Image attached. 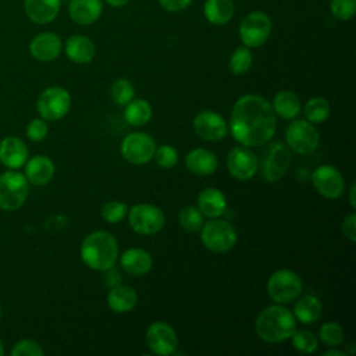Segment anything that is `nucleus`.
Listing matches in <instances>:
<instances>
[{
  "label": "nucleus",
  "mask_w": 356,
  "mask_h": 356,
  "mask_svg": "<svg viewBox=\"0 0 356 356\" xmlns=\"http://www.w3.org/2000/svg\"><path fill=\"white\" fill-rule=\"evenodd\" d=\"M291 164V152L282 142L271 143L264 152L260 172L264 181L274 182L282 178Z\"/></svg>",
  "instance_id": "nucleus-12"
},
{
  "label": "nucleus",
  "mask_w": 356,
  "mask_h": 356,
  "mask_svg": "<svg viewBox=\"0 0 356 356\" xmlns=\"http://www.w3.org/2000/svg\"><path fill=\"white\" fill-rule=\"evenodd\" d=\"M293 348L300 353H313L318 348V339L312 331L295 330L291 335Z\"/></svg>",
  "instance_id": "nucleus-34"
},
{
  "label": "nucleus",
  "mask_w": 356,
  "mask_h": 356,
  "mask_svg": "<svg viewBox=\"0 0 356 356\" xmlns=\"http://www.w3.org/2000/svg\"><path fill=\"white\" fill-rule=\"evenodd\" d=\"M273 29L271 18L267 13L256 10L249 13L239 24V39L243 46L259 47L267 42Z\"/></svg>",
  "instance_id": "nucleus-7"
},
{
  "label": "nucleus",
  "mask_w": 356,
  "mask_h": 356,
  "mask_svg": "<svg viewBox=\"0 0 356 356\" xmlns=\"http://www.w3.org/2000/svg\"><path fill=\"white\" fill-rule=\"evenodd\" d=\"M321 312L323 305L320 299L314 295H305L302 298H298L293 306V316L296 321H300L303 324H312L317 321L321 316Z\"/></svg>",
  "instance_id": "nucleus-27"
},
{
  "label": "nucleus",
  "mask_w": 356,
  "mask_h": 356,
  "mask_svg": "<svg viewBox=\"0 0 356 356\" xmlns=\"http://www.w3.org/2000/svg\"><path fill=\"white\" fill-rule=\"evenodd\" d=\"M342 234L350 241H356V216L355 213H350L345 220L342 221Z\"/></svg>",
  "instance_id": "nucleus-42"
},
{
  "label": "nucleus",
  "mask_w": 356,
  "mask_h": 356,
  "mask_svg": "<svg viewBox=\"0 0 356 356\" xmlns=\"http://www.w3.org/2000/svg\"><path fill=\"white\" fill-rule=\"evenodd\" d=\"M320 339L331 348H335L338 345H341L343 342L345 338V332L343 328L335 323V321H327L320 327V334H318Z\"/></svg>",
  "instance_id": "nucleus-36"
},
{
  "label": "nucleus",
  "mask_w": 356,
  "mask_h": 356,
  "mask_svg": "<svg viewBox=\"0 0 356 356\" xmlns=\"http://www.w3.org/2000/svg\"><path fill=\"white\" fill-rule=\"evenodd\" d=\"M200 238L209 250L214 253H224L234 248L238 235L232 224L214 217V220H210L202 225Z\"/></svg>",
  "instance_id": "nucleus-6"
},
{
  "label": "nucleus",
  "mask_w": 356,
  "mask_h": 356,
  "mask_svg": "<svg viewBox=\"0 0 356 356\" xmlns=\"http://www.w3.org/2000/svg\"><path fill=\"white\" fill-rule=\"evenodd\" d=\"M197 209L203 216L207 217H218L224 213L227 207V200L225 196L221 191L217 188H204L199 195H197Z\"/></svg>",
  "instance_id": "nucleus-25"
},
{
  "label": "nucleus",
  "mask_w": 356,
  "mask_h": 356,
  "mask_svg": "<svg viewBox=\"0 0 356 356\" xmlns=\"http://www.w3.org/2000/svg\"><path fill=\"white\" fill-rule=\"evenodd\" d=\"M227 168L234 178L239 181H248L253 178L259 168L257 157L246 146H236L228 153Z\"/></svg>",
  "instance_id": "nucleus-15"
},
{
  "label": "nucleus",
  "mask_w": 356,
  "mask_h": 356,
  "mask_svg": "<svg viewBox=\"0 0 356 356\" xmlns=\"http://www.w3.org/2000/svg\"><path fill=\"white\" fill-rule=\"evenodd\" d=\"M286 146L298 154H312L320 143V134L307 120L292 121L285 131Z\"/></svg>",
  "instance_id": "nucleus-8"
},
{
  "label": "nucleus",
  "mask_w": 356,
  "mask_h": 356,
  "mask_svg": "<svg viewBox=\"0 0 356 356\" xmlns=\"http://www.w3.org/2000/svg\"><path fill=\"white\" fill-rule=\"evenodd\" d=\"M295 330L296 318L293 313L278 303L264 307L254 321L257 337L268 343H278L291 338Z\"/></svg>",
  "instance_id": "nucleus-2"
},
{
  "label": "nucleus",
  "mask_w": 356,
  "mask_h": 356,
  "mask_svg": "<svg viewBox=\"0 0 356 356\" xmlns=\"http://www.w3.org/2000/svg\"><path fill=\"white\" fill-rule=\"evenodd\" d=\"M26 136L33 140V142H40L47 136L49 132V125L46 120L43 118H33L28 125H26Z\"/></svg>",
  "instance_id": "nucleus-41"
},
{
  "label": "nucleus",
  "mask_w": 356,
  "mask_h": 356,
  "mask_svg": "<svg viewBox=\"0 0 356 356\" xmlns=\"http://www.w3.org/2000/svg\"><path fill=\"white\" fill-rule=\"evenodd\" d=\"M103 13V0H71L68 14L78 25L96 22Z\"/></svg>",
  "instance_id": "nucleus-20"
},
{
  "label": "nucleus",
  "mask_w": 356,
  "mask_h": 356,
  "mask_svg": "<svg viewBox=\"0 0 356 356\" xmlns=\"http://www.w3.org/2000/svg\"><path fill=\"white\" fill-rule=\"evenodd\" d=\"M63 50V42L58 35L53 32H42L36 35L29 43V53L33 58L47 63L56 60Z\"/></svg>",
  "instance_id": "nucleus-17"
},
{
  "label": "nucleus",
  "mask_w": 356,
  "mask_h": 356,
  "mask_svg": "<svg viewBox=\"0 0 356 356\" xmlns=\"http://www.w3.org/2000/svg\"><path fill=\"white\" fill-rule=\"evenodd\" d=\"M25 167V177L28 182L33 185H46L51 181L54 175V163L50 157L44 154L33 156L32 159L26 160L24 164Z\"/></svg>",
  "instance_id": "nucleus-21"
},
{
  "label": "nucleus",
  "mask_w": 356,
  "mask_h": 356,
  "mask_svg": "<svg viewBox=\"0 0 356 356\" xmlns=\"http://www.w3.org/2000/svg\"><path fill=\"white\" fill-rule=\"evenodd\" d=\"M29 193L28 179L17 170L0 174V209L6 211L18 210Z\"/></svg>",
  "instance_id": "nucleus-4"
},
{
  "label": "nucleus",
  "mask_w": 356,
  "mask_h": 356,
  "mask_svg": "<svg viewBox=\"0 0 356 356\" xmlns=\"http://www.w3.org/2000/svg\"><path fill=\"white\" fill-rule=\"evenodd\" d=\"M231 135L246 147L266 145L275 134L277 114L273 106L259 95L241 96L229 117Z\"/></svg>",
  "instance_id": "nucleus-1"
},
{
  "label": "nucleus",
  "mask_w": 356,
  "mask_h": 356,
  "mask_svg": "<svg viewBox=\"0 0 356 356\" xmlns=\"http://www.w3.org/2000/svg\"><path fill=\"white\" fill-rule=\"evenodd\" d=\"M4 353V348H3V342H1V339H0V356Z\"/></svg>",
  "instance_id": "nucleus-48"
},
{
  "label": "nucleus",
  "mask_w": 356,
  "mask_h": 356,
  "mask_svg": "<svg viewBox=\"0 0 356 356\" xmlns=\"http://www.w3.org/2000/svg\"><path fill=\"white\" fill-rule=\"evenodd\" d=\"M303 291L300 277L288 268L274 271L267 281V293L278 305H285L296 300Z\"/></svg>",
  "instance_id": "nucleus-5"
},
{
  "label": "nucleus",
  "mask_w": 356,
  "mask_h": 356,
  "mask_svg": "<svg viewBox=\"0 0 356 356\" xmlns=\"http://www.w3.org/2000/svg\"><path fill=\"white\" fill-rule=\"evenodd\" d=\"M146 343L154 355L167 356L177 350L178 337L170 324L164 321H154L146 331Z\"/></svg>",
  "instance_id": "nucleus-13"
},
{
  "label": "nucleus",
  "mask_w": 356,
  "mask_h": 356,
  "mask_svg": "<svg viewBox=\"0 0 356 356\" xmlns=\"http://www.w3.org/2000/svg\"><path fill=\"white\" fill-rule=\"evenodd\" d=\"M273 110L284 120L295 118L300 111L299 97L291 90H281L273 99Z\"/></svg>",
  "instance_id": "nucleus-29"
},
{
  "label": "nucleus",
  "mask_w": 356,
  "mask_h": 356,
  "mask_svg": "<svg viewBox=\"0 0 356 356\" xmlns=\"http://www.w3.org/2000/svg\"><path fill=\"white\" fill-rule=\"evenodd\" d=\"M356 186H355V182H352V185H350V188H349V203H350V206H352V209H355L356 207V199H355V189Z\"/></svg>",
  "instance_id": "nucleus-45"
},
{
  "label": "nucleus",
  "mask_w": 356,
  "mask_h": 356,
  "mask_svg": "<svg viewBox=\"0 0 356 356\" xmlns=\"http://www.w3.org/2000/svg\"><path fill=\"white\" fill-rule=\"evenodd\" d=\"M28 160V147L17 136H7L0 142V161L10 170L24 167Z\"/></svg>",
  "instance_id": "nucleus-18"
},
{
  "label": "nucleus",
  "mask_w": 356,
  "mask_h": 356,
  "mask_svg": "<svg viewBox=\"0 0 356 356\" xmlns=\"http://www.w3.org/2000/svg\"><path fill=\"white\" fill-rule=\"evenodd\" d=\"M81 259L92 270H110L118 256V245L115 238L107 231L90 232L81 245Z\"/></svg>",
  "instance_id": "nucleus-3"
},
{
  "label": "nucleus",
  "mask_w": 356,
  "mask_h": 356,
  "mask_svg": "<svg viewBox=\"0 0 356 356\" xmlns=\"http://www.w3.org/2000/svg\"><path fill=\"white\" fill-rule=\"evenodd\" d=\"M252 63H253V57H252L250 47L239 46L231 53L228 67L234 75H243L250 70Z\"/></svg>",
  "instance_id": "nucleus-32"
},
{
  "label": "nucleus",
  "mask_w": 356,
  "mask_h": 356,
  "mask_svg": "<svg viewBox=\"0 0 356 356\" xmlns=\"http://www.w3.org/2000/svg\"><path fill=\"white\" fill-rule=\"evenodd\" d=\"M353 345H355L353 342H349V343H348V346H349V350H346V353H348V355H349V353H355V352H356V350H355V346H353Z\"/></svg>",
  "instance_id": "nucleus-47"
},
{
  "label": "nucleus",
  "mask_w": 356,
  "mask_h": 356,
  "mask_svg": "<svg viewBox=\"0 0 356 356\" xmlns=\"http://www.w3.org/2000/svg\"><path fill=\"white\" fill-rule=\"evenodd\" d=\"M71 107V96L61 86H50L38 97L36 108L40 118L46 121L61 120Z\"/></svg>",
  "instance_id": "nucleus-10"
},
{
  "label": "nucleus",
  "mask_w": 356,
  "mask_h": 356,
  "mask_svg": "<svg viewBox=\"0 0 356 356\" xmlns=\"http://www.w3.org/2000/svg\"><path fill=\"white\" fill-rule=\"evenodd\" d=\"M203 13L210 24L225 25L232 19L235 7L232 0H206Z\"/></svg>",
  "instance_id": "nucleus-28"
},
{
  "label": "nucleus",
  "mask_w": 356,
  "mask_h": 356,
  "mask_svg": "<svg viewBox=\"0 0 356 356\" xmlns=\"http://www.w3.org/2000/svg\"><path fill=\"white\" fill-rule=\"evenodd\" d=\"M178 221L185 231L196 232L203 225V214L195 206H185L178 213Z\"/></svg>",
  "instance_id": "nucleus-33"
},
{
  "label": "nucleus",
  "mask_w": 356,
  "mask_h": 356,
  "mask_svg": "<svg viewBox=\"0 0 356 356\" xmlns=\"http://www.w3.org/2000/svg\"><path fill=\"white\" fill-rule=\"evenodd\" d=\"M156 152L154 139L145 132L128 134L121 142V154L127 161L135 165L150 161Z\"/></svg>",
  "instance_id": "nucleus-11"
},
{
  "label": "nucleus",
  "mask_w": 356,
  "mask_h": 356,
  "mask_svg": "<svg viewBox=\"0 0 356 356\" xmlns=\"http://www.w3.org/2000/svg\"><path fill=\"white\" fill-rule=\"evenodd\" d=\"M120 264L125 273L139 277L150 271L153 259L147 250L140 248H131L121 254Z\"/></svg>",
  "instance_id": "nucleus-22"
},
{
  "label": "nucleus",
  "mask_w": 356,
  "mask_h": 356,
  "mask_svg": "<svg viewBox=\"0 0 356 356\" xmlns=\"http://www.w3.org/2000/svg\"><path fill=\"white\" fill-rule=\"evenodd\" d=\"M330 11L339 21H349L356 11V0H330Z\"/></svg>",
  "instance_id": "nucleus-38"
},
{
  "label": "nucleus",
  "mask_w": 356,
  "mask_h": 356,
  "mask_svg": "<svg viewBox=\"0 0 356 356\" xmlns=\"http://www.w3.org/2000/svg\"><path fill=\"white\" fill-rule=\"evenodd\" d=\"M67 57L76 64L90 63L96 54L95 43L85 35H71L65 42Z\"/></svg>",
  "instance_id": "nucleus-23"
},
{
  "label": "nucleus",
  "mask_w": 356,
  "mask_h": 356,
  "mask_svg": "<svg viewBox=\"0 0 356 356\" xmlns=\"http://www.w3.org/2000/svg\"><path fill=\"white\" fill-rule=\"evenodd\" d=\"M159 3L164 10L170 13H178L185 10L192 3V0H159Z\"/></svg>",
  "instance_id": "nucleus-43"
},
{
  "label": "nucleus",
  "mask_w": 356,
  "mask_h": 356,
  "mask_svg": "<svg viewBox=\"0 0 356 356\" xmlns=\"http://www.w3.org/2000/svg\"><path fill=\"white\" fill-rule=\"evenodd\" d=\"M43 353L42 346L33 339H21L11 349V356H42Z\"/></svg>",
  "instance_id": "nucleus-40"
},
{
  "label": "nucleus",
  "mask_w": 356,
  "mask_h": 356,
  "mask_svg": "<svg viewBox=\"0 0 356 356\" xmlns=\"http://www.w3.org/2000/svg\"><path fill=\"white\" fill-rule=\"evenodd\" d=\"M185 164L196 175H210L218 167V160L211 150L193 149L185 156Z\"/></svg>",
  "instance_id": "nucleus-24"
},
{
  "label": "nucleus",
  "mask_w": 356,
  "mask_h": 356,
  "mask_svg": "<svg viewBox=\"0 0 356 356\" xmlns=\"http://www.w3.org/2000/svg\"><path fill=\"white\" fill-rule=\"evenodd\" d=\"M138 293L132 286L117 285L107 293V305L115 313H127L136 306Z\"/></svg>",
  "instance_id": "nucleus-26"
},
{
  "label": "nucleus",
  "mask_w": 356,
  "mask_h": 356,
  "mask_svg": "<svg viewBox=\"0 0 356 356\" xmlns=\"http://www.w3.org/2000/svg\"><path fill=\"white\" fill-rule=\"evenodd\" d=\"M108 6H111V7H115V8H118V7H124L125 4H128L129 3V0H104Z\"/></svg>",
  "instance_id": "nucleus-44"
},
{
  "label": "nucleus",
  "mask_w": 356,
  "mask_h": 356,
  "mask_svg": "<svg viewBox=\"0 0 356 356\" xmlns=\"http://www.w3.org/2000/svg\"><path fill=\"white\" fill-rule=\"evenodd\" d=\"M128 213V207L125 203L122 202H117V200H111L103 204L100 214L103 217V220H106L110 224H117L120 222L125 214Z\"/></svg>",
  "instance_id": "nucleus-37"
},
{
  "label": "nucleus",
  "mask_w": 356,
  "mask_h": 356,
  "mask_svg": "<svg viewBox=\"0 0 356 356\" xmlns=\"http://www.w3.org/2000/svg\"><path fill=\"white\" fill-rule=\"evenodd\" d=\"M111 97L113 100L120 104V106H125L128 104L132 99H134V95H135V88H134V83L127 79V78H120L117 79L113 85H111Z\"/></svg>",
  "instance_id": "nucleus-35"
},
{
  "label": "nucleus",
  "mask_w": 356,
  "mask_h": 356,
  "mask_svg": "<svg viewBox=\"0 0 356 356\" xmlns=\"http://www.w3.org/2000/svg\"><path fill=\"white\" fill-rule=\"evenodd\" d=\"M61 8V0H24L26 17L39 25L49 24L56 19Z\"/></svg>",
  "instance_id": "nucleus-19"
},
{
  "label": "nucleus",
  "mask_w": 356,
  "mask_h": 356,
  "mask_svg": "<svg viewBox=\"0 0 356 356\" xmlns=\"http://www.w3.org/2000/svg\"><path fill=\"white\" fill-rule=\"evenodd\" d=\"M153 157L161 168H172L178 163V152L170 145H161L156 147Z\"/></svg>",
  "instance_id": "nucleus-39"
},
{
  "label": "nucleus",
  "mask_w": 356,
  "mask_h": 356,
  "mask_svg": "<svg viewBox=\"0 0 356 356\" xmlns=\"http://www.w3.org/2000/svg\"><path fill=\"white\" fill-rule=\"evenodd\" d=\"M312 182L316 191L327 199L341 197L345 189L342 174L331 164L318 165L312 174Z\"/></svg>",
  "instance_id": "nucleus-14"
},
{
  "label": "nucleus",
  "mask_w": 356,
  "mask_h": 356,
  "mask_svg": "<svg viewBox=\"0 0 356 356\" xmlns=\"http://www.w3.org/2000/svg\"><path fill=\"white\" fill-rule=\"evenodd\" d=\"M128 221L135 232L140 235H153L163 229L165 216L163 210L154 204L139 203L128 210Z\"/></svg>",
  "instance_id": "nucleus-9"
},
{
  "label": "nucleus",
  "mask_w": 356,
  "mask_h": 356,
  "mask_svg": "<svg viewBox=\"0 0 356 356\" xmlns=\"http://www.w3.org/2000/svg\"><path fill=\"white\" fill-rule=\"evenodd\" d=\"M124 118L129 125L134 127H142L149 122L152 118V107L150 104L143 99L131 100L128 104H125Z\"/></svg>",
  "instance_id": "nucleus-30"
},
{
  "label": "nucleus",
  "mask_w": 356,
  "mask_h": 356,
  "mask_svg": "<svg viewBox=\"0 0 356 356\" xmlns=\"http://www.w3.org/2000/svg\"><path fill=\"white\" fill-rule=\"evenodd\" d=\"M305 117L312 124H321L330 115V103L324 97H312L303 107Z\"/></svg>",
  "instance_id": "nucleus-31"
},
{
  "label": "nucleus",
  "mask_w": 356,
  "mask_h": 356,
  "mask_svg": "<svg viewBox=\"0 0 356 356\" xmlns=\"http://www.w3.org/2000/svg\"><path fill=\"white\" fill-rule=\"evenodd\" d=\"M0 317H1V307H0Z\"/></svg>",
  "instance_id": "nucleus-49"
},
{
  "label": "nucleus",
  "mask_w": 356,
  "mask_h": 356,
  "mask_svg": "<svg viewBox=\"0 0 356 356\" xmlns=\"http://www.w3.org/2000/svg\"><path fill=\"white\" fill-rule=\"evenodd\" d=\"M193 129L204 140L217 142L225 138L227 135V122L216 111L204 110L196 114L193 120Z\"/></svg>",
  "instance_id": "nucleus-16"
},
{
  "label": "nucleus",
  "mask_w": 356,
  "mask_h": 356,
  "mask_svg": "<svg viewBox=\"0 0 356 356\" xmlns=\"http://www.w3.org/2000/svg\"><path fill=\"white\" fill-rule=\"evenodd\" d=\"M324 356H346V352L339 349H330L324 352Z\"/></svg>",
  "instance_id": "nucleus-46"
}]
</instances>
